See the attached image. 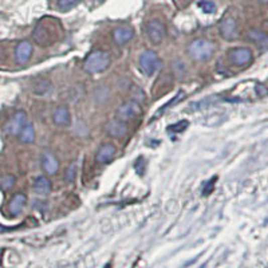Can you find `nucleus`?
<instances>
[{"label":"nucleus","mask_w":268,"mask_h":268,"mask_svg":"<svg viewBox=\"0 0 268 268\" xmlns=\"http://www.w3.org/2000/svg\"><path fill=\"white\" fill-rule=\"evenodd\" d=\"M112 63V58L109 52L104 50H96L90 52L83 62V70L87 74H98V72L105 71Z\"/></svg>","instance_id":"nucleus-1"},{"label":"nucleus","mask_w":268,"mask_h":268,"mask_svg":"<svg viewBox=\"0 0 268 268\" xmlns=\"http://www.w3.org/2000/svg\"><path fill=\"white\" fill-rule=\"evenodd\" d=\"M213 50H215V46L212 42L205 39H196L189 44L188 52L193 60L205 62L213 55Z\"/></svg>","instance_id":"nucleus-2"},{"label":"nucleus","mask_w":268,"mask_h":268,"mask_svg":"<svg viewBox=\"0 0 268 268\" xmlns=\"http://www.w3.org/2000/svg\"><path fill=\"white\" fill-rule=\"evenodd\" d=\"M140 68L145 75H153L161 68V59L157 52L153 50H146L140 56Z\"/></svg>","instance_id":"nucleus-3"},{"label":"nucleus","mask_w":268,"mask_h":268,"mask_svg":"<svg viewBox=\"0 0 268 268\" xmlns=\"http://www.w3.org/2000/svg\"><path fill=\"white\" fill-rule=\"evenodd\" d=\"M141 113H142V109H141L140 104L136 101H129L126 104L121 105L120 109L117 110L116 118L124 121V122H128V121H132L137 117H140Z\"/></svg>","instance_id":"nucleus-4"},{"label":"nucleus","mask_w":268,"mask_h":268,"mask_svg":"<svg viewBox=\"0 0 268 268\" xmlns=\"http://www.w3.org/2000/svg\"><path fill=\"white\" fill-rule=\"evenodd\" d=\"M146 35L153 44H160L166 36V28L161 20H150L146 24Z\"/></svg>","instance_id":"nucleus-5"},{"label":"nucleus","mask_w":268,"mask_h":268,"mask_svg":"<svg viewBox=\"0 0 268 268\" xmlns=\"http://www.w3.org/2000/svg\"><path fill=\"white\" fill-rule=\"evenodd\" d=\"M26 124H27V114L23 110H19V112H16L12 116L11 120L8 121L6 128H4V132L7 133V134L15 136V134H19L20 130L23 129V126Z\"/></svg>","instance_id":"nucleus-6"},{"label":"nucleus","mask_w":268,"mask_h":268,"mask_svg":"<svg viewBox=\"0 0 268 268\" xmlns=\"http://www.w3.org/2000/svg\"><path fill=\"white\" fill-rule=\"evenodd\" d=\"M220 34L225 40L236 39L239 35V30H237L236 20L233 19L232 16H225L224 19L221 20Z\"/></svg>","instance_id":"nucleus-7"},{"label":"nucleus","mask_w":268,"mask_h":268,"mask_svg":"<svg viewBox=\"0 0 268 268\" xmlns=\"http://www.w3.org/2000/svg\"><path fill=\"white\" fill-rule=\"evenodd\" d=\"M229 59L235 66H245L252 60V52L249 48H235L229 54Z\"/></svg>","instance_id":"nucleus-8"},{"label":"nucleus","mask_w":268,"mask_h":268,"mask_svg":"<svg viewBox=\"0 0 268 268\" xmlns=\"http://www.w3.org/2000/svg\"><path fill=\"white\" fill-rule=\"evenodd\" d=\"M32 51H34V47H32V44L28 42V40H23V42H20L15 48V58L16 62L19 64H24L27 63L30 58L32 55Z\"/></svg>","instance_id":"nucleus-9"},{"label":"nucleus","mask_w":268,"mask_h":268,"mask_svg":"<svg viewBox=\"0 0 268 268\" xmlns=\"http://www.w3.org/2000/svg\"><path fill=\"white\" fill-rule=\"evenodd\" d=\"M106 132L113 138H122L128 133V125L121 120H112L106 125Z\"/></svg>","instance_id":"nucleus-10"},{"label":"nucleus","mask_w":268,"mask_h":268,"mask_svg":"<svg viewBox=\"0 0 268 268\" xmlns=\"http://www.w3.org/2000/svg\"><path fill=\"white\" fill-rule=\"evenodd\" d=\"M42 168L47 174H55L59 169V161L56 160V157L50 152L43 153L42 156Z\"/></svg>","instance_id":"nucleus-11"},{"label":"nucleus","mask_w":268,"mask_h":268,"mask_svg":"<svg viewBox=\"0 0 268 268\" xmlns=\"http://www.w3.org/2000/svg\"><path fill=\"white\" fill-rule=\"evenodd\" d=\"M134 36V31H133L132 27H117L113 32V38H114V42H116L118 46H122V44H126L128 42L133 39Z\"/></svg>","instance_id":"nucleus-12"},{"label":"nucleus","mask_w":268,"mask_h":268,"mask_svg":"<svg viewBox=\"0 0 268 268\" xmlns=\"http://www.w3.org/2000/svg\"><path fill=\"white\" fill-rule=\"evenodd\" d=\"M52 120L59 126H70L71 125V116L66 106H58L52 113Z\"/></svg>","instance_id":"nucleus-13"},{"label":"nucleus","mask_w":268,"mask_h":268,"mask_svg":"<svg viewBox=\"0 0 268 268\" xmlns=\"http://www.w3.org/2000/svg\"><path fill=\"white\" fill-rule=\"evenodd\" d=\"M114 156H116V146L112 144H106L98 150L96 161L98 164H108L114 158Z\"/></svg>","instance_id":"nucleus-14"},{"label":"nucleus","mask_w":268,"mask_h":268,"mask_svg":"<svg viewBox=\"0 0 268 268\" xmlns=\"http://www.w3.org/2000/svg\"><path fill=\"white\" fill-rule=\"evenodd\" d=\"M26 201H27V197L24 196L23 193H18V195H15V196L11 199V201H10V205H8L10 212H11L14 216H18V215L23 211L24 205H26Z\"/></svg>","instance_id":"nucleus-15"},{"label":"nucleus","mask_w":268,"mask_h":268,"mask_svg":"<svg viewBox=\"0 0 268 268\" xmlns=\"http://www.w3.org/2000/svg\"><path fill=\"white\" fill-rule=\"evenodd\" d=\"M51 191V183L47 177L39 176L34 181V192L38 195H48Z\"/></svg>","instance_id":"nucleus-16"},{"label":"nucleus","mask_w":268,"mask_h":268,"mask_svg":"<svg viewBox=\"0 0 268 268\" xmlns=\"http://www.w3.org/2000/svg\"><path fill=\"white\" fill-rule=\"evenodd\" d=\"M19 140L23 144H31L35 141V130L32 124H26L19 133Z\"/></svg>","instance_id":"nucleus-17"},{"label":"nucleus","mask_w":268,"mask_h":268,"mask_svg":"<svg viewBox=\"0 0 268 268\" xmlns=\"http://www.w3.org/2000/svg\"><path fill=\"white\" fill-rule=\"evenodd\" d=\"M248 36L249 39L255 42L257 46H260V47H267L268 46V35L263 31H260V30H256V28L249 30Z\"/></svg>","instance_id":"nucleus-18"},{"label":"nucleus","mask_w":268,"mask_h":268,"mask_svg":"<svg viewBox=\"0 0 268 268\" xmlns=\"http://www.w3.org/2000/svg\"><path fill=\"white\" fill-rule=\"evenodd\" d=\"M217 100H219V97H217V96L207 97V98L199 101V102H193V104L191 105V108H189V110H192V112L203 110V109L208 108V106H211V105L215 104V102H216Z\"/></svg>","instance_id":"nucleus-19"},{"label":"nucleus","mask_w":268,"mask_h":268,"mask_svg":"<svg viewBox=\"0 0 268 268\" xmlns=\"http://www.w3.org/2000/svg\"><path fill=\"white\" fill-rule=\"evenodd\" d=\"M34 93L36 96H48L52 93V84L50 80H39L34 87Z\"/></svg>","instance_id":"nucleus-20"},{"label":"nucleus","mask_w":268,"mask_h":268,"mask_svg":"<svg viewBox=\"0 0 268 268\" xmlns=\"http://www.w3.org/2000/svg\"><path fill=\"white\" fill-rule=\"evenodd\" d=\"M189 122L188 121H180V122H177V124L170 125L168 129H166V132L173 133V134H177V133H183L185 129L188 128Z\"/></svg>","instance_id":"nucleus-21"},{"label":"nucleus","mask_w":268,"mask_h":268,"mask_svg":"<svg viewBox=\"0 0 268 268\" xmlns=\"http://www.w3.org/2000/svg\"><path fill=\"white\" fill-rule=\"evenodd\" d=\"M82 0H58V7L60 11H68L80 3Z\"/></svg>","instance_id":"nucleus-22"},{"label":"nucleus","mask_w":268,"mask_h":268,"mask_svg":"<svg viewBox=\"0 0 268 268\" xmlns=\"http://www.w3.org/2000/svg\"><path fill=\"white\" fill-rule=\"evenodd\" d=\"M14 184H15V177L11 176V174L0 177V188L3 189V191L11 189L14 187Z\"/></svg>","instance_id":"nucleus-23"},{"label":"nucleus","mask_w":268,"mask_h":268,"mask_svg":"<svg viewBox=\"0 0 268 268\" xmlns=\"http://www.w3.org/2000/svg\"><path fill=\"white\" fill-rule=\"evenodd\" d=\"M199 7L205 12V14H215L216 12V4L211 0H203L199 3Z\"/></svg>","instance_id":"nucleus-24"},{"label":"nucleus","mask_w":268,"mask_h":268,"mask_svg":"<svg viewBox=\"0 0 268 268\" xmlns=\"http://www.w3.org/2000/svg\"><path fill=\"white\" fill-rule=\"evenodd\" d=\"M185 98V93L183 92V90H181L180 93H178V94H177L176 97H174V98H173L172 101H169L168 104L165 105V106H162V109H161L160 112H158V114H160V113H162L164 112V110H166V109H169V108H172L173 105H176L177 102H180V101H183ZM158 114H157V116H158Z\"/></svg>","instance_id":"nucleus-25"},{"label":"nucleus","mask_w":268,"mask_h":268,"mask_svg":"<svg viewBox=\"0 0 268 268\" xmlns=\"http://www.w3.org/2000/svg\"><path fill=\"white\" fill-rule=\"evenodd\" d=\"M76 170H78V168H76V164H71L70 166H68L67 170H66V176H64V178H66V181H67V183H72V181L75 180Z\"/></svg>","instance_id":"nucleus-26"},{"label":"nucleus","mask_w":268,"mask_h":268,"mask_svg":"<svg viewBox=\"0 0 268 268\" xmlns=\"http://www.w3.org/2000/svg\"><path fill=\"white\" fill-rule=\"evenodd\" d=\"M145 166H146V162H145L144 157H138V160H137L136 164H134V168H136V172L138 173L140 176L144 174Z\"/></svg>","instance_id":"nucleus-27"},{"label":"nucleus","mask_w":268,"mask_h":268,"mask_svg":"<svg viewBox=\"0 0 268 268\" xmlns=\"http://www.w3.org/2000/svg\"><path fill=\"white\" fill-rule=\"evenodd\" d=\"M215 181H216V178H215V180H213L212 181V184H211V183H209V184H208V187H207V188H205V191H204V192H203V193H204V195H205V196H207V195H209V193H211V192H212V191H213V184H215Z\"/></svg>","instance_id":"nucleus-28"},{"label":"nucleus","mask_w":268,"mask_h":268,"mask_svg":"<svg viewBox=\"0 0 268 268\" xmlns=\"http://www.w3.org/2000/svg\"><path fill=\"white\" fill-rule=\"evenodd\" d=\"M256 90H259V96H264L265 93H267V90H265V87L263 84H257Z\"/></svg>","instance_id":"nucleus-29"},{"label":"nucleus","mask_w":268,"mask_h":268,"mask_svg":"<svg viewBox=\"0 0 268 268\" xmlns=\"http://www.w3.org/2000/svg\"><path fill=\"white\" fill-rule=\"evenodd\" d=\"M257 2H260V3H268V0H257Z\"/></svg>","instance_id":"nucleus-30"}]
</instances>
